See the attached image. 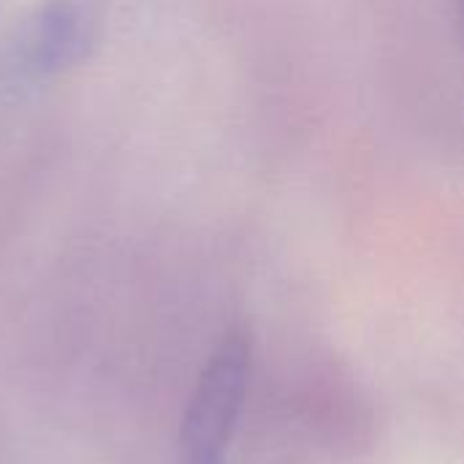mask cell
<instances>
[{"mask_svg":"<svg viewBox=\"0 0 464 464\" xmlns=\"http://www.w3.org/2000/svg\"><path fill=\"white\" fill-rule=\"evenodd\" d=\"M253 375L250 332L234 326L209 353L190 392L179 443L185 464H223L245 411Z\"/></svg>","mask_w":464,"mask_h":464,"instance_id":"1","label":"cell"},{"mask_svg":"<svg viewBox=\"0 0 464 464\" xmlns=\"http://www.w3.org/2000/svg\"><path fill=\"white\" fill-rule=\"evenodd\" d=\"M103 0H46L30 38L27 63L38 73H57L87 57L101 30Z\"/></svg>","mask_w":464,"mask_h":464,"instance_id":"2","label":"cell"}]
</instances>
